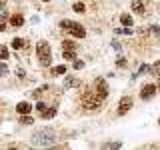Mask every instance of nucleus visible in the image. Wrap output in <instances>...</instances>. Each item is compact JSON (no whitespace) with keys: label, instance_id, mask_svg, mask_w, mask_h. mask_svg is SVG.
I'll return each mask as SVG.
<instances>
[{"label":"nucleus","instance_id":"obj_11","mask_svg":"<svg viewBox=\"0 0 160 150\" xmlns=\"http://www.w3.org/2000/svg\"><path fill=\"white\" fill-rule=\"evenodd\" d=\"M132 10H134V12H138V14H144V4H142V0H132Z\"/></svg>","mask_w":160,"mask_h":150},{"label":"nucleus","instance_id":"obj_35","mask_svg":"<svg viewBox=\"0 0 160 150\" xmlns=\"http://www.w3.org/2000/svg\"><path fill=\"white\" fill-rule=\"evenodd\" d=\"M158 122H160V120H158Z\"/></svg>","mask_w":160,"mask_h":150},{"label":"nucleus","instance_id":"obj_3","mask_svg":"<svg viewBox=\"0 0 160 150\" xmlns=\"http://www.w3.org/2000/svg\"><path fill=\"white\" fill-rule=\"evenodd\" d=\"M36 52H38V58H40V64L42 66H48L50 64V56H52V50H50V46L46 42H38V46H36Z\"/></svg>","mask_w":160,"mask_h":150},{"label":"nucleus","instance_id":"obj_31","mask_svg":"<svg viewBox=\"0 0 160 150\" xmlns=\"http://www.w3.org/2000/svg\"><path fill=\"white\" fill-rule=\"evenodd\" d=\"M6 30V24H4V18H0V32H4Z\"/></svg>","mask_w":160,"mask_h":150},{"label":"nucleus","instance_id":"obj_27","mask_svg":"<svg viewBox=\"0 0 160 150\" xmlns=\"http://www.w3.org/2000/svg\"><path fill=\"white\" fill-rule=\"evenodd\" d=\"M46 108H48V106H46V104H44V102H38V104H36V110H38L40 114H42V112H44V110H46Z\"/></svg>","mask_w":160,"mask_h":150},{"label":"nucleus","instance_id":"obj_30","mask_svg":"<svg viewBox=\"0 0 160 150\" xmlns=\"http://www.w3.org/2000/svg\"><path fill=\"white\" fill-rule=\"evenodd\" d=\"M116 64H118L120 68H124V66H126V60H124V58H118V62H116Z\"/></svg>","mask_w":160,"mask_h":150},{"label":"nucleus","instance_id":"obj_5","mask_svg":"<svg viewBox=\"0 0 160 150\" xmlns=\"http://www.w3.org/2000/svg\"><path fill=\"white\" fill-rule=\"evenodd\" d=\"M130 108H132V98H130V96H124L122 100H120V104H118V114L122 116V114H126Z\"/></svg>","mask_w":160,"mask_h":150},{"label":"nucleus","instance_id":"obj_17","mask_svg":"<svg viewBox=\"0 0 160 150\" xmlns=\"http://www.w3.org/2000/svg\"><path fill=\"white\" fill-rule=\"evenodd\" d=\"M52 72H54V74H58V76H60V74H66V66H64V64H60V66H56V68L52 70Z\"/></svg>","mask_w":160,"mask_h":150},{"label":"nucleus","instance_id":"obj_10","mask_svg":"<svg viewBox=\"0 0 160 150\" xmlns=\"http://www.w3.org/2000/svg\"><path fill=\"white\" fill-rule=\"evenodd\" d=\"M10 24H12V26H16V28H20L24 24V18L20 16V14H14V16L10 18Z\"/></svg>","mask_w":160,"mask_h":150},{"label":"nucleus","instance_id":"obj_34","mask_svg":"<svg viewBox=\"0 0 160 150\" xmlns=\"http://www.w3.org/2000/svg\"><path fill=\"white\" fill-rule=\"evenodd\" d=\"M42 2H50V0H42Z\"/></svg>","mask_w":160,"mask_h":150},{"label":"nucleus","instance_id":"obj_2","mask_svg":"<svg viewBox=\"0 0 160 150\" xmlns=\"http://www.w3.org/2000/svg\"><path fill=\"white\" fill-rule=\"evenodd\" d=\"M54 142V132L52 130H38L32 136V144L34 146H50Z\"/></svg>","mask_w":160,"mask_h":150},{"label":"nucleus","instance_id":"obj_28","mask_svg":"<svg viewBox=\"0 0 160 150\" xmlns=\"http://www.w3.org/2000/svg\"><path fill=\"white\" fill-rule=\"evenodd\" d=\"M16 74H18V78H20V80H24V78H26V72H24L22 68H18V70H16Z\"/></svg>","mask_w":160,"mask_h":150},{"label":"nucleus","instance_id":"obj_22","mask_svg":"<svg viewBox=\"0 0 160 150\" xmlns=\"http://www.w3.org/2000/svg\"><path fill=\"white\" fill-rule=\"evenodd\" d=\"M150 70H152V68H150L148 64H142V66H140V70H138V74H148Z\"/></svg>","mask_w":160,"mask_h":150},{"label":"nucleus","instance_id":"obj_9","mask_svg":"<svg viewBox=\"0 0 160 150\" xmlns=\"http://www.w3.org/2000/svg\"><path fill=\"white\" fill-rule=\"evenodd\" d=\"M16 110L20 114H30V110H32V106H30L28 102H18V106H16Z\"/></svg>","mask_w":160,"mask_h":150},{"label":"nucleus","instance_id":"obj_14","mask_svg":"<svg viewBox=\"0 0 160 150\" xmlns=\"http://www.w3.org/2000/svg\"><path fill=\"white\" fill-rule=\"evenodd\" d=\"M120 22L124 24V26H132V16H128V14H122V16H120Z\"/></svg>","mask_w":160,"mask_h":150},{"label":"nucleus","instance_id":"obj_29","mask_svg":"<svg viewBox=\"0 0 160 150\" xmlns=\"http://www.w3.org/2000/svg\"><path fill=\"white\" fill-rule=\"evenodd\" d=\"M82 66H84V62H82V60H74V68H76V70H80Z\"/></svg>","mask_w":160,"mask_h":150},{"label":"nucleus","instance_id":"obj_13","mask_svg":"<svg viewBox=\"0 0 160 150\" xmlns=\"http://www.w3.org/2000/svg\"><path fill=\"white\" fill-rule=\"evenodd\" d=\"M62 58L64 60H74L76 58V50H62Z\"/></svg>","mask_w":160,"mask_h":150},{"label":"nucleus","instance_id":"obj_6","mask_svg":"<svg viewBox=\"0 0 160 150\" xmlns=\"http://www.w3.org/2000/svg\"><path fill=\"white\" fill-rule=\"evenodd\" d=\"M68 32L72 34V36H76V38H84V36H86V30L80 26L78 22H72V26L68 28Z\"/></svg>","mask_w":160,"mask_h":150},{"label":"nucleus","instance_id":"obj_21","mask_svg":"<svg viewBox=\"0 0 160 150\" xmlns=\"http://www.w3.org/2000/svg\"><path fill=\"white\" fill-rule=\"evenodd\" d=\"M6 58H8V48L0 46V60H6Z\"/></svg>","mask_w":160,"mask_h":150},{"label":"nucleus","instance_id":"obj_20","mask_svg":"<svg viewBox=\"0 0 160 150\" xmlns=\"http://www.w3.org/2000/svg\"><path fill=\"white\" fill-rule=\"evenodd\" d=\"M72 22H74V20H62V22H60V28H62V30H68L70 26H72Z\"/></svg>","mask_w":160,"mask_h":150},{"label":"nucleus","instance_id":"obj_7","mask_svg":"<svg viewBox=\"0 0 160 150\" xmlns=\"http://www.w3.org/2000/svg\"><path fill=\"white\" fill-rule=\"evenodd\" d=\"M96 88H98L100 94H104V96L108 94V84H106V80H104V78H96Z\"/></svg>","mask_w":160,"mask_h":150},{"label":"nucleus","instance_id":"obj_26","mask_svg":"<svg viewBox=\"0 0 160 150\" xmlns=\"http://www.w3.org/2000/svg\"><path fill=\"white\" fill-rule=\"evenodd\" d=\"M20 122H22V124H30V122H32V118H30L28 114H22V118H20Z\"/></svg>","mask_w":160,"mask_h":150},{"label":"nucleus","instance_id":"obj_4","mask_svg":"<svg viewBox=\"0 0 160 150\" xmlns=\"http://www.w3.org/2000/svg\"><path fill=\"white\" fill-rule=\"evenodd\" d=\"M156 92H158V88L154 86V84H144L142 90H140V98H142V100H150V98L156 96Z\"/></svg>","mask_w":160,"mask_h":150},{"label":"nucleus","instance_id":"obj_16","mask_svg":"<svg viewBox=\"0 0 160 150\" xmlns=\"http://www.w3.org/2000/svg\"><path fill=\"white\" fill-rule=\"evenodd\" d=\"M62 50H76V44L70 42V40H64V42H62Z\"/></svg>","mask_w":160,"mask_h":150},{"label":"nucleus","instance_id":"obj_32","mask_svg":"<svg viewBox=\"0 0 160 150\" xmlns=\"http://www.w3.org/2000/svg\"><path fill=\"white\" fill-rule=\"evenodd\" d=\"M4 2H6V0H0V6H2V4H4Z\"/></svg>","mask_w":160,"mask_h":150},{"label":"nucleus","instance_id":"obj_25","mask_svg":"<svg viewBox=\"0 0 160 150\" xmlns=\"http://www.w3.org/2000/svg\"><path fill=\"white\" fill-rule=\"evenodd\" d=\"M6 74H8V66H6V64H0V76H6Z\"/></svg>","mask_w":160,"mask_h":150},{"label":"nucleus","instance_id":"obj_8","mask_svg":"<svg viewBox=\"0 0 160 150\" xmlns=\"http://www.w3.org/2000/svg\"><path fill=\"white\" fill-rule=\"evenodd\" d=\"M74 86H80V80L72 78V76L64 78V90H68V88H74Z\"/></svg>","mask_w":160,"mask_h":150},{"label":"nucleus","instance_id":"obj_18","mask_svg":"<svg viewBox=\"0 0 160 150\" xmlns=\"http://www.w3.org/2000/svg\"><path fill=\"white\" fill-rule=\"evenodd\" d=\"M72 10H74V12H78V14H82V12H84V4H82V2H76V4L72 6Z\"/></svg>","mask_w":160,"mask_h":150},{"label":"nucleus","instance_id":"obj_19","mask_svg":"<svg viewBox=\"0 0 160 150\" xmlns=\"http://www.w3.org/2000/svg\"><path fill=\"white\" fill-rule=\"evenodd\" d=\"M152 74H154V76H160V60L152 64Z\"/></svg>","mask_w":160,"mask_h":150},{"label":"nucleus","instance_id":"obj_15","mask_svg":"<svg viewBox=\"0 0 160 150\" xmlns=\"http://www.w3.org/2000/svg\"><path fill=\"white\" fill-rule=\"evenodd\" d=\"M12 48H14V50L24 48V40H22V38H14V40H12Z\"/></svg>","mask_w":160,"mask_h":150},{"label":"nucleus","instance_id":"obj_33","mask_svg":"<svg viewBox=\"0 0 160 150\" xmlns=\"http://www.w3.org/2000/svg\"><path fill=\"white\" fill-rule=\"evenodd\" d=\"M156 88H158V90H160V82H158V86H156Z\"/></svg>","mask_w":160,"mask_h":150},{"label":"nucleus","instance_id":"obj_23","mask_svg":"<svg viewBox=\"0 0 160 150\" xmlns=\"http://www.w3.org/2000/svg\"><path fill=\"white\" fill-rule=\"evenodd\" d=\"M120 146H122L120 142H106L104 144V148H120Z\"/></svg>","mask_w":160,"mask_h":150},{"label":"nucleus","instance_id":"obj_24","mask_svg":"<svg viewBox=\"0 0 160 150\" xmlns=\"http://www.w3.org/2000/svg\"><path fill=\"white\" fill-rule=\"evenodd\" d=\"M44 90H48V86H42V88H38L36 92L32 94V96H34V98H40V96H42V92H44Z\"/></svg>","mask_w":160,"mask_h":150},{"label":"nucleus","instance_id":"obj_1","mask_svg":"<svg viewBox=\"0 0 160 150\" xmlns=\"http://www.w3.org/2000/svg\"><path fill=\"white\" fill-rule=\"evenodd\" d=\"M106 98L104 94H96V92H86L82 96V106L84 108H88V110H96V108H100L102 106V100Z\"/></svg>","mask_w":160,"mask_h":150},{"label":"nucleus","instance_id":"obj_12","mask_svg":"<svg viewBox=\"0 0 160 150\" xmlns=\"http://www.w3.org/2000/svg\"><path fill=\"white\" fill-rule=\"evenodd\" d=\"M40 116H42L44 120H48V118H54V116H56V108H46L42 114H40Z\"/></svg>","mask_w":160,"mask_h":150}]
</instances>
